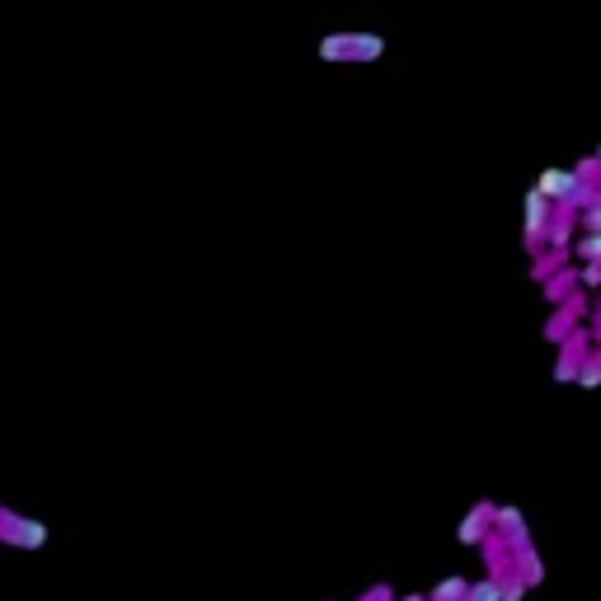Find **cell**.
I'll list each match as a JSON object with an SVG mask.
<instances>
[{
  "mask_svg": "<svg viewBox=\"0 0 601 601\" xmlns=\"http://www.w3.org/2000/svg\"><path fill=\"white\" fill-rule=\"evenodd\" d=\"M386 38L381 33H324L320 62H381Z\"/></svg>",
  "mask_w": 601,
  "mask_h": 601,
  "instance_id": "6da1fadb",
  "label": "cell"
},
{
  "mask_svg": "<svg viewBox=\"0 0 601 601\" xmlns=\"http://www.w3.org/2000/svg\"><path fill=\"white\" fill-rule=\"evenodd\" d=\"M550 221H555V202L545 198L540 188H531L526 193V245L536 249L545 235H550Z\"/></svg>",
  "mask_w": 601,
  "mask_h": 601,
  "instance_id": "7a4b0ae2",
  "label": "cell"
},
{
  "mask_svg": "<svg viewBox=\"0 0 601 601\" xmlns=\"http://www.w3.org/2000/svg\"><path fill=\"white\" fill-rule=\"evenodd\" d=\"M583 184H587L583 170H545V174L536 179V188H540V193H545L550 202H555V207H569V198H573V193H578Z\"/></svg>",
  "mask_w": 601,
  "mask_h": 601,
  "instance_id": "3957f363",
  "label": "cell"
},
{
  "mask_svg": "<svg viewBox=\"0 0 601 601\" xmlns=\"http://www.w3.org/2000/svg\"><path fill=\"white\" fill-rule=\"evenodd\" d=\"M494 531L508 545V555H526L531 550V536H526V522L517 508H494Z\"/></svg>",
  "mask_w": 601,
  "mask_h": 601,
  "instance_id": "277c9868",
  "label": "cell"
},
{
  "mask_svg": "<svg viewBox=\"0 0 601 601\" xmlns=\"http://www.w3.org/2000/svg\"><path fill=\"white\" fill-rule=\"evenodd\" d=\"M0 536L15 540V545H43V540H47V526H43V522H24V517H15V512L0 508Z\"/></svg>",
  "mask_w": 601,
  "mask_h": 601,
  "instance_id": "5b68a950",
  "label": "cell"
},
{
  "mask_svg": "<svg viewBox=\"0 0 601 601\" xmlns=\"http://www.w3.org/2000/svg\"><path fill=\"white\" fill-rule=\"evenodd\" d=\"M484 522H494V508H489V503H479V508L461 522V545H479V540L489 536V526Z\"/></svg>",
  "mask_w": 601,
  "mask_h": 601,
  "instance_id": "8992f818",
  "label": "cell"
},
{
  "mask_svg": "<svg viewBox=\"0 0 601 601\" xmlns=\"http://www.w3.org/2000/svg\"><path fill=\"white\" fill-rule=\"evenodd\" d=\"M573 254L583 263H601V231H583L573 240Z\"/></svg>",
  "mask_w": 601,
  "mask_h": 601,
  "instance_id": "52a82bcc",
  "label": "cell"
},
{
  "mask_svg": "<svg viewBox=\"0 0 601 601\" xmlns=\"http://www.w3.org/2000/svg\"><path fill=\"white\" fill-rule=\"evenodd\" d=\"M465 601H503V583L498 578H479V583H470Z\"/></svg>",
  "mask_w": 601,
  "mask_h": 601,
  "instance_id": "ba28073f",
  "label": "cell"
},
{
  "mask_svg": "<svg viewBox=\"0 0 601 601\" xmlns=\"http://www.w3.org/2000/svg\"><path fill=\"white\" fill-rule=\"evenodd\" d=\"M465 592H470V583H465V578H447L442 587H432L428 601H465Z\"/></svg>",
  "mask_w": 601,
  "mask_h": 601,
  "instance_id": "9c48e42d",
  "label": "cell"
},
{
  "mask_svg": "<svg viewBox=\"0 0 601 601\" xmlns=\"http://www.w3.org/2000/svg\"><path fill=\"white\" fill-rule=\"evenodd\" d=\"M578 386H587V390L601 386V357H587L583 367H578Z\"/></svg>",
  "mask_w": 601,
  "mask_h": 601,
  "instance_id": "30bf717a",
  "label": "cell"
},
{
  "mask_svg": "<svg viewBox=\"0 0 601 601\" xmlns=\"http://www.w3.org/2000/svg\"><path fill=\"white\" fill-rule=\"evenodd\" d=\"M526 573H517V578H508V583H503V601H522V592H526Z\"/></svg>",
  "mask_w": 601,
  "mask_h": 601,
  "instance_id": "8fae6325",
  "label": "cell"
},
{
  "mask_svg": "<svg viewBox=\"0 0 601 601\" xmlns=\"http://www.w3.org/2000/svg\"><path fill=\"white\" fill-rule=\"evenodd\" d=\"M583 231H601V198L592 207H583Z\"/></svg>",
  "mask_w": 601,
  "mask_h": 601,
  "instance_id": "7c38bea8",
  "label": "cell"
},
{
  "mask_svg": "<svg viewBox=\"0 0 601 601\" xmlns=\"http://www.w3.org/2000/svg\"><path fill=\"white\" fill-rule=\"evenodd\" d=\"M578 278H583L587 287H601V263H587V268L578 273Z\"/></svg>",
  "mask_w": 601,
  "mask_h": 601,
  "instance_id": "4fadbf2b",
  "label": "cell"
},
{
  "mask_svg": "<svg viewBox=\"0 0 601 601\" xmlns=\"http://www.w3.org/2000/svg\"><path fill=\"white\" fill-rule=\"evenodd\" d=\"M597 160H601V146H597Z\"/></svg>",
  "mask_w": 601,
  "mask_h": 601,
  "instance_id": "5bb4252c",
  "label": "cell"
}]
</instances>
